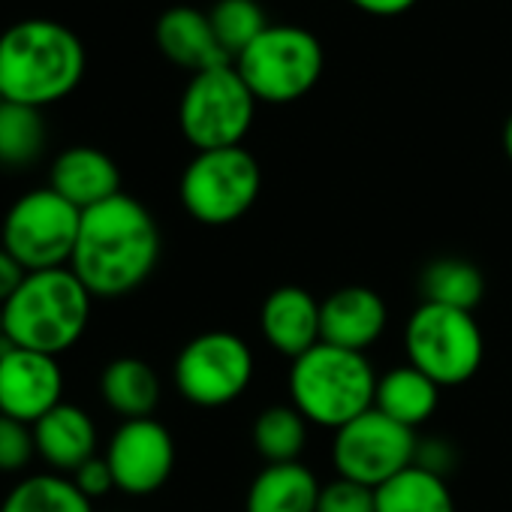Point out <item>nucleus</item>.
Instances as JSON below:
<instances>
[{"label":"nucleus","instance_id":"nucleus-1","mask_svg":"<svg viewBox=\"0 0 512 512\" xmlns=\"http://www.w3.org/2000/svg\"><path fill=\"white\" fill-rule=\"evenodd\" d=\"M160 250L163 238L154 214L121 190L82 211L70 269L94 299H124L154 275Z\"/></svg>","mask_w":512,"mask_h":512},{"label":"nucleus","instance_id":"nucleus-2","mask_svg":"<svg viewBox=\"0 0 512 512\" xmlns=\"http://www.w3.org/2000/svg\"><path fill=\"white\" fill-rule=\"evenodd\" d=\"M85 46L61 22L22 19L0 34L4 100L46 109L70 97L85 76Z\"/></svg>","mask_w":512,"mask_h":512},{"label":"nucleus","instance_id":"nucleus-3","mask_svg":"<svg viewBox=\"0 0 512 512\" xmlns=\"http://www.w3.org/2000/svg\"><path fill=\"white\" fill-rule=\"evenodd\" d=\"M94 296L73 269L28 272L4 305V338L13 347L61 356L73 350L91 323Z\"/></svg>","mask_w":512,"mask_h":512},{"label":"nucleus","instance_id":"nucleus-4","mask_svg":"<svg viewBox=\"0 0 512 512\" xmlns=\"http://www.w3.org/2000/svg\"><path fill=\"white\" fill-rule=\"evenodd\" d=\"M377 374L365 353L317 344L290 368V404L320 428H344L374 407Z\"/></svg>","mask_w":512,"mask_h":512},{"label":"nucleus","instance_id":"nucleus-5","mask_svg":"<svg viewBox=\"0 0 512 512\" xmlns=\"http://www.w3.org/2000/svg\"><path fill=\"white\" fill-rule=\"evenodd\" d=\"M256 103H296L323 76L326 55L317 34L299 25H269L232 64Z\"/></svg>","mask_w":512,"mask_h":512},{"label":"nucleus","instance_id":"nucleus-6","mask_svg":"<svg viewBox=\"0 0 512 512\" xmlns=\"http://www.w3.org/2000/svg\"><path fill=\"white\" fill-rule=\"evenodd\" d=\"M263 172L244 148L196 151L178 181L184 211L202 226H229L241 220L260 199Z\"/></svg>","mask_w":512,"mask_h":512},{"label":"nucleus","instance_id":"nucleus-7","mask_svg":"<svg viewBox=\"0 0 512 512\" xmlns=\"http://www.w3.org/2000/svg\"><path fill=\"white\" fill-rule=\"evenodd\" d=\"M82 211L52 187L19 196L0 223V247L16 256L25 272L70 269Z\"/></svg>","mask_w":512,"mask_h":512},{"label":"nucleus","instance_id":"nucleus-8","mask_svg":"<svg viewBox=\"0 0 512 512\" xmlns=\"http://www.w3.org/2000/svg\"><path fill=\"white\" fill-rule=\"evenodd\" d=\"M404 350L407 362L443 389L476 377L485 359V338L470 311L422 302L404 326Z\"/></svg>","mask_w":512,"mask_h":512},{"label":"nucleus","instance_id":"nucleus-9","mask_svg":"<svg viewBox=\"0 0 512 512\" xmlns=\"http://www.w3.org/2000/svg\"><path fill=\"white\" fill-rule=\"evenodd\" d=\"M253 115L256 97L232 64L190 76L178 103V127L196 151L241 145Z\"/></svg>","mask_w":512,"mask_h":512},{"label":"nucleus","instance_id":"nucleus-10","mask_svg":"<svg viewBox=\"0 0 512 512\" xmlns=\"http://www.w3.org/2000/svg\"><path fill=\"white\" fill-rule=\"evenodd\" d=\"M253 350L235 332H202L190 338L175 365V389L196 407H226L238 401L253 380Z\"/></svg>","mask_w":512,"mask_h":512},{"label":"nucleus","instance_id":"nucleus-11","mask_svg":"<svg viewBox=\"0 0 512 512\" xmlns=\"http://www.w3.org/2000/svg\"><path fill=\"white\" fill-rule=\"evenodd\" d=\"M419 455V437L413 428L398 425L380 410H368L359 419L335 431L332 464L338 476L368 488H380L401 470L413 467Z\"/></svg>","mask_w":512,"mask_h":512},{"label":"nucleus","instance_id":"nucleus-12","mask_svg":"<svg viewBox=\"0 0 512 512\" xmlns=\"http://www.w3.org/2000/svg\"><path fill=\"white\" fill-rule=\"evenodd\" d=\"M106 461L115 476V488L130 497H148L160 491L175 470V440L172 431L148 419H127L115 428Z\"/></svg>","mask_w":512,"mask_h":512},{"label":"nucleus","instance_id":"nucleus-13","mask_svg":"<svg viewBox=\"0 0 512 512\" xmlns=\"http://www.w3.org/2000/svg\"><path fill=\"white\" fill-rule=\"evenodd\" d=\"M64 401V371L55 356L0 344V413L37 425Z\"/></svg>","mask_w":512,"mask_h":512},{"label":"nucleus","instance_id":"nucleus-14","mask_svg":"<svg viewBox=\"0 0 512 512\" xmlns=\"http://www.w3.org/2000/svg\"><path fill=\"white\" fill-rule=\"evenodd\" d=\"M389 323V308L383 296L371 287L350 284L335 293H329L320 302V332L323 344L365 353L371 350Z\"/></svg>","mask_w":512,"mask_h":512},{"label":"nucleus","instance_id":"nucleus-15","mask_svg":"<svg viewBox=\"0 0 512 512\" xmlns=\"http://www.w3.org/2000/svg\"><path fill=\"white\" fill-rule=\"evenodd\" d=\"M260 332L269 341V347L281 356H305L323 341L317 296L296 284L272 290L260 308Z\"/></svg>","mask_w":512,"mask_h":512},{"label":"nucleus","instance_id":"nucleus-16","mask_svg":"<svg viewBox=\"0 0 512 512\" xmlns=\"http://www.w3.org/2000/svg\"><path fill=\"white\" fill-rule=\"evenodd\" d=\"M154 40H157V49L163 52V58L181 70H190V76L232 64L214 37L208 13H202L196 7H184V4L169 7L157 19Z\"/></svg>","mask_w":512,"mask_h":512},{"label":"nucleus","instance_id":"nucleus-17","mask_svg":"<svg viewBox=\"0 0 512 512\" xmlns=\"http://www.w3.org/2000/svg\"><path fill=\"white\" fill-rule=\"evenodd\" d=\"M49 187L79 211H88L121 193V169L106 151L91 145H73L55 157Z\"/></svg>","mask_w":512,"mask_h":512},{"label":"nucleus","instance_id":"nucleus-18","mask_svg":"<svg viewBox=\"0 0 512 512\" xmlns=\"http://www.w3.org/2000/svg\"><path fill=\"white\" fill-rule=\"evenodd\" d=\"M31 428L37 455L49 464L52 473H76L97 455V425L79 404L61 401Z\"/></svg>","mask_w":512,"mask_h":512},{"label":"nucleus","instance_id":"nucleus-19","mask_svg":"<svg viewBox=\"0 0 512 512\" xmlns=\"http://www.w3.org/2000/svg\"><path fill=\"white\" fill-rule=\"evenodd\" d=\"M320 488L323 482L302 461L266 464L247 488L244 512H317Z\"/></svg>","mask_w":512,"mask_h":512},{"label":"nucleus","instance_id":"nucleus-20","mask_svg":"<svg viewBox=\"0 0 512 512\" xmlns=\"http://www.w3.org/2000/svg\"><path fill=\"white\" fill-rule=\"evenodd\" d=\"M160 395H163L160 377L145 359L118 356L100 374V398L124 422L154 416Z\"/></svg>","mask_w":512,"mask_h":512},{"label":"nucleus","instance_id":"nucleus-21","mask_svg":"<svg viewBox=\"0 0 512 512\" xmlns=\"http://www.w3.org/2000/svg\"><path fill=\"white\" fill-rule=\"evenodd\" d=\"M437 404H440V386L428 374L413 368L410 362L401 368H392L389 374L377 380L374 410L395 419L398 425H407L416 431L422 422H428L437 413Z\"/></svg>","mask_w":512,"mask_h":512},{"label":"nucleus","instance_id":"nucleus-22","mask_svg":"<svg viewBox=\"0 0 512 512\" xmlns=\"http://www.w3.org/2000/svg\"><path fill=\"white\" fill-rule=\"evenodd\" d=\"M419 293L428 305H443L455 311H476L485 299V275L476 263L461 256H440L431 260L419 275Z\"/></svg>","mask_w":512,"mask_h":512},{"label":"nucleus","instance_id":"nucleus-23","mask_svg":"<svg viewBox=\"0 0 512 512\" xmlns=\"http://www.w3.org/2000/svg\"><path fill=\"white\" fill-rule=\"evenodd\" d=\"M377 512H455L443 473L413 464L377 488Z\"/></svg>","mask_w":512,"mask_h":512},{"label":"nucleus","instance_id":"nucleus-24","mask_svg":"<svg viewBox=\"0 0 512 512\" xmlns=\"http://www.w3.org/2000/svg\"><path fill=\"white\" fill-rule=\"evenodd\" d=\"M0 512H94V506L70 476L46 470L16 482Z\"/></svg>","mask_w":512,"mask_h":512},{"label":"nucleus","instance_id":"nucleus-25","mask_svg":"<svg viewBox=\"0 0 512 512\" xmlns=\"http://www.w3.org/2000/svg\"><path fill=\"white\" fill-rule=\"evenodd\" d=\"M308 425L293 404H272L253 422V446L266 464H293L305 452Z\"/></svg>","mask_w":512,"mask_h":512},{"label":"nucleus","instance_id":"nucleus-26","mask_svg":"<svg viewBox=\"0 0 512 512\" xmlns=\"http://www.w3.org/2000/svg\"><path fill=\"white\" fill-rule=\"evenodd\" d=\"M46 148V118L43 109L22 103H0V166L25 169L40 160Z\"/></svg>","mask_w":512,"mask_h":512},{"label":"nucleus","instance_id":"nucleus-27","mask_svg":"<svg viewBox=\"0 0 512 512\" xmlns=\"http://www.w3.org/2000/svg\"><path fill=\"white\" fill-rule=\"evenodd\" d=\"M208 22L214 28V37L226 58L235 64V58L269 28V19L256 0H217L208 10Z\"/></svg>","mask_w":512,"mask_h":512},{"label":"nucleus","instance_id":"nucleus-28","mask_svg":"<svg viewBox=\"0 0 512 512\" xmlns=\"http://www.w3.org/2000/svg\"><path fill=\"white\" fill-rule=\"evenodd\" d=\"M37 455L34 428L0 413V473H19Z\"/></svg>","mask_w":512,"mask_h":512},{"label":"nucleus","instance_id":"nucleus-29","mask_svg":"<svg viewBox=\"0 0 512 512\" xmlns=\"http://www.w3.org/2000/svg\"><path fill=\"white\" fill-rule=\"evenodd\" d=\"M317 512H377V488L335 476L320 488Z\"/></svg>","mask_w":512,"mask_h":512},{"label":"nucleus","instance_id":"nucleus-30","mask_svg":"<svg viewBox=\"0 0 512 512\" xmlns=\"http://www.w3.org/2000/svg\"><path fill=\"white\" fill-rule=\"evenodd\" d=\"M70 479L79 485V491L85 494V497H103V494H109L112 488H115V476H112V467H109V461H106V455L100 458V455H94L91 461H85L76 473H70Z\"/></svg>","mask_w":512,"mask_h":512},{"label":"nucleus","instance_id":"nucleus-31","mask_svg":"<svg viewBox=\"0 0 512 512\" xmlns=\"http://www.w3.org/2000/svg\"><path fill=\"white\" fill-rule=\"evenodd\" d=\"M25 275L28 272L16 263V256L0 247V305H7L13 299V293L22 287Z\"/></svg>","mask_w":512,"mask_h":512},{"label":"nucleus","instance_id":"nucleus-32","mask_svg":"<svg viewBox=\"0 0 512 512\" xmlns=\"http://www.w3.org/2000/svg\"><path fill=\"white\" fill-rule=\"evenodd\" d=\"M350 4L371 16H401L416 4V0H350Z\"/></svg>","mask_w":512,"mask_h":512},{"label":"nucleus","instance_id":"nucleus-33","mask_svg":"<svg viewBox=\"0 0 512 512\" xmlns=\"http://www.w3.org/2000/svg\"><path fill=\"white\" fill-rule=\"evenodd\" d=\"M503 154H506L509 163H512V115H509L506 124H503Z\"/></svg>","mask_w":512,"mask_h":512},{"label":"nucleus","instance_id":"nucleus-34","mask_svg":"<svg viewBox=\"0 0 512 512\" xmlns=\"http://www.w3.org/2000/svg\"><path fill=\"white\" fill-rule=\"evenodd\" d=\"M0 341H7L4 338V305H0Z\"/></svg>","mask_w":512,"mask_h":512},{"label":"nucleus","instance_id":"nucleus-35","mask_svg":"<svg viewBox=\"0 0 512 512\" xmlns=\"http://www.w3.org/2000/svg\"><path fill=\"white\" fill-rule=\"evenodd\" d=\"M0 103H4V91H0Z\"/></svg>","mask_w":512,"mask_h":512}]
</instances>
